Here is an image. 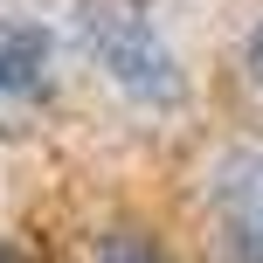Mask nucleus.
Instances as JSON below:
<instances>
[{
	"mask_svg": "<svg viewBox=\"0 0 263 263\" xmlns=\"http://www.w3.org/2000/svg\"><path fill=\"white\" fill-rule=\"evenodd\" d=\"M83 42L125 97H139V104H173L180 97V63L159 42L145 0H83Z\"/></svg>",
	"mask_w": 263,
	"mask_h": 263,
	"instance_id": "1",
	"label": "nucleus"
},
{
	"mask_svg": "<svg viewBox=\"0 0 263 263\" xmlns=\"http://www.w3.org/2000/svg\"><path fill=\"white\" fill-rule=\"evenodd\" d=\"M215 222L236 263H263V153H229L215 173Z\"/></svg>",
	"mask_w": 263,
	"mask_h": 263,
	"instance_id": "2",
	"label": "nucleus"
},
{
	"mask_svg": "<svg viewBox=\"0 0 263 263\" xmlns=\"http://www.w3.org/2000/svg\"><path fill=\"white\" fill-rule=\"evenodd\" d=\"M42 83H49V35L42 28H7L0 35V104L35 97Z\"/></svg>",
	"mask_w": 263,
	"mask_h": 263,
	"instance_id": "3",
	"label": "nucleus"
},
{
	"mask_svg": "<svg viewBox=\"0 0 263 263\" xmlns=\"http://www.w3.org/2000/svg\"><path fill=\"white\" fill-rule=\"evenodd\" d=\"M97 263H166V256H159V250H153L145 236L118 229V236H104V242H97Z\"/></svg>",
	"mask_w": 263,
	"mask_h": 263,
	"instance_id": "4",
	"label": "nucleus"
},
{
	"mask_svg": "<svg viewBox=\"0 0 263 263\" xmlns=\"http://www.w3.org/2000/svg\"><path fill=\"white\" fill-rule=\"evenodd\" d=\"M250 77L263 83V28H256V35H250Z\"/></svg>",
	"mask_w": 263,
	"mask_h": 263,
	"instance_id": "5",
	"label": "nucleus"
},
{
	"mask_svg": "<svg viewBox=\"0 0 263 263\" xmlns=\"http://www.w3.org/2000/svg\"><path fill=\"white\" fill-rule=\"evenodd\" d=\"M0 263H14V256H7V250H0Z\"/></svg>",
	"mask_w": 263,
	"mask_h": 263,
	"instance_id": "6",
	"label": "nucleus"
}]
</instances>
